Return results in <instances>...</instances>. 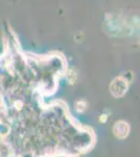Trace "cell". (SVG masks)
Listing matches in <instances>:
<instances>
[{
	"instance_id": "6da1fadb",
	"label": "cell",
	"mask_w": 140,
	"mask_h": 157,
	"mask_svg": "<svg viewBox=\"0 0 140 157\" xmlns=\"http://www.w3.org/2000/svg\"><path fill=\"white\" fill-rule=\"evenodd\" d=\"M129 81L123 77H117L112 81L110 85V92L114 98H119L123 97L128 91Z\"/></svg>"
},
{
	"instance_id": "7a4b0ae2",
	"label": "cell",
	"mask_w": 140,
	"mask_h": 157,
	"mask_svg": "<svg viewBox=\"0 0 140 157\" xmlns=\"http://www.w3.org/2000/svg\"><path fill=\"white\" fill-rule=\"evenodd\" d=\"M113 133L119 139L127 138L130 133V125L124 121H117L113 126Z\"/></svg>"
},
{
	"instance_id": "3957f363",
	"label": "cell",
	"mask_w": 140,
	"mask_h": 157,
	"mask_svg": "<svg viewBox=\"0 0 140 157\" xmlns=\"http://www.w3.org/2000/svg\"><path fill=\"white\" fill-rule=\"evenodd\" d=\"M74 108H75V111L78 113H83L86 111V109H87V103L85 102V101H78V102L75 103L74 105Z\"/></svg>"
}]
</instances>
